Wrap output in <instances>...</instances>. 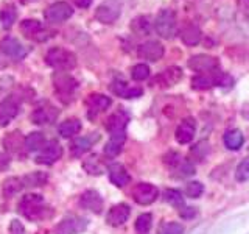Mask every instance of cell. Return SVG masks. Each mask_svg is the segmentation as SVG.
Segmentation results:
<instances>
[{"label": "cell", "mask_w": 249, "mask_h": 234, "mask_svg": "<svg viewBox=\"0 0 249 234\" xmlns=\"http://www.w3.org/2000/svg\"><path fill=\"white\" fill-rule=\"evenodd\" d=\"M45 62L50 67L59 70H72L76 66V57L75 53H72L70 50L62 49V47H53L45 55Z\"/></svg>", "instance_id": "1"}, {"label": "cell", "mask_w": 249, "mask_h": 234, "mask_svg": "<svg viewBox=\"0 0 249 234\" xmlns=\"http://www.w3.org/2000/svg\"><path fill=\"white\" fill-rule=\"evenodd\" d=\"M53 86L62 103H70L78 89V81L66 72H56L53 75Z\"/></svg>", "instance_id": "2"}, {"label": "cell", "mask_w": 249, "mask_h": 234, "mask_svg": "<svg viewBox=\"0 0 249 234\" xmlns=\"http://www.w3.org/2000/svg\"><path fill=\"white\" fill-rule=\"evenodd\" d=\"M45 203L44 198L37 194H28L22 197L19 203V213H22L30 220H39L45 215Z\"/></svg>", "instance_id": "3"}, {"label": "cell", "mask_w": 249, "mask_h": 234, "mask_svg": "<svg viewBox=\"0 0 249 234\" xmlns=\"http://www.w3.org/2000/svg\"><path fill=\"white\" fill-rule=\"evenodd\" d=\"M154 28L158 31V35L163 39H171L175 38L178 31V22H176V14L171 10H162L154 22Z\"/></svg>", "instance_id": "4"}, {"label": "cell", "mask_w": 249, "mask_h": 234, "mask_svg": "<svg viewBox=\"0 0 249 234\" xmlns=\"http://www.w3.org/2000/svg\"><path fill=\"white\" fill-rule=\"evenodd\" d=\"M122 2L120 0H105L95 10V19L101 23H114L120 18Z\"/></svg>", "instance_id": "5"}, {"label": "cell", "mask_w": 249, "mask_h": 234, "mask_svg": "<svg viewBox=\"0 0 249 234\" xmlns=\"http://www.w3.org/2000/svg\"><path fill=\"white\" fill-rule=\"evenodd\" d=\"M20 31L25 38L33 39V41H36V42H44L50 38L49 31L44 28L42 22H39L37 19L22 20L20 22Z\"/></svg>", "instance_id": "6"}, {"label": "cell", "mask_w": 249, "mask_h": 234, "mask_svg": "<svg viewBox=\"0 0 249 234\" xmlns=\"http://www.w3.org/2000/svg\"><path fill=\"white\" fill-rule=\"evenodd\" d=\"M132 198H134L136 203L139 205H151L159 197V189L156 186L150 184V183H139L134 186V189L131 191Z\"/></svg>", "instance_id": "7"}, {"label": "cell", "mask_w": 249, "mask_h": 234, "mask_svg": "<svg viewBox=\"0 0 249 234\" xmlns=\"http://www.w3.org/2000/svg\"><path fill=\"white\" fill-rule=\"evenodd\" d=\"M73 16V10L67 2H56L50 5L44 13V18L50 23H62Z\"/></svg>", "instance_id": "8"}, {"label": "cell", "mask_w": 249, "mask_h": 234, "mask_svg": "<svg viewBox=\"0 0 249 234\" xmlns=\"http://www.w3.org/2000/svg\"><path fill=\"white\" fill-rule=\"evenodd\" d=\"M0 52H2L5 57H10L13 59H23L27 57V47L23 45L19 39H16L13 36H5L2 41H0Z\"/></svg>", "instance_id": "9"}, {"label": "cell", "mask_w": 249, "mask_h": 234, "mask_svg": "<svg viewBox=\"0 0 249 234\" xmlns=\"http://www.w3.org/2000/svg\"><path fill=\"white\" fill-rule=\"evenodd\" d=\"M88 218L78 215H67L58 223L56 234H78L88 228Z\"/></svg>", "instance_id": "10"}, {"label": "cell", "mask_w": 249, "mask_h": 234, "mask_svg": "<svg viewBox=\"0 0 249 234\" xmlns=\"http://www.w3.org/2000/svg\"><path fill=\"white\" fill-rule=\"evenodd\" d=\"M62 156V147L58 144V140H50L45 142L44 147L41 148V152L36 156L37 164H45V166H52Z\"/></svg>", "instance_id": "11"}, {"label": "cell", "mask_w": 249, "mask_h": 234, "mask_svg": "<svg viewBox=\"0 0 249 234\" xmlns=\"http://www.w3.org/2000/svg\"><path fill=\"white\" fill-rule=\"evenodd\" d=\"M59 111L56 106H53L52 103H44L41 106H37L33 114H31V122L36 125H49L58 119Z\"/></svg>", "instance_id": "12"}, {"label": "cell", "mask_w": 249, "mask_h": 234, "mask_svg": "<svg viewBox=\"0 0 249 234\" xmlns=\"http://www.w3.org/2000/svg\"><path fill=\"white\" fill-rule=\"evenodd\" d=\"M111 103H112V100L107 96H103V94H90V96L86 98L89 119H93V117H97L100 113L106 111V109L111 106Z\"/></svg>", "instance_id": "13"}, {"label": "cell", "mask_w": 249, "mask_h": 234, "mask_svg": "<svg viewBox=\"0 0 249 234\" xmlns=\"http://www.w3.org/2000/svg\"><path fill=\"white\" fill-rule=\"evenodd\" d=\"M189 67L198 74H209L218 69V59L209 55H195L189 59Z\"/></svg>", "instance_id": "14"}, {"label": "cell", "mask_w": 249, "mask_h": 234, "mask_svg": "<svg viewBox=\"0 0 249 234\" xmlns=\"http://www.w3.org/2000/svg\"><path fill=\"white\" fill-rule=\"evenodd\" d=\"M163 53H165V49H163V45L159 41H146L140 44L137 49V55L140 58L153 62L159 61L163 57Z\"/></svg>", "instance_id": "15"}, {"label": "cell", "mask_w": 249, "mask_h": 234, "mask_svg": "<svg viewBox=\"0 0 249 234\" xmlns=\"http://www.w3.org/2000/svg\"><path fill=\"white\" fill-rule=\"evenodd\" d=\"M129 120V116L126 111L119 109L114 114H111L106 120V130L111 133V135H117V133H126V125Z\"/></svg>", "instance_id": "16"}, {"label": "cell", "mask_w": 249, "mask_h": 234, "mask_svg": "<svg viewBox=\"0 0 249 234\" xmlns=\"http://www.w3.org/2000/svg\"><path fill=\"white\" fill-rule=\"evenodd\" d=\"M111 91L122 98H137L143 94V89L139 86H129L123 80H114L111 84Z\"/></svg>", "instance_id": "17"}, {"label": "cell", "mask_w": 249, "mask_h": 234, "mask_svg": "<svg viewBox=\"0 0 249 234\" xmlns=\"http://www.w3.org/2000/svg\"><path fill=\"white\" fill-rule=\"evenodd\" d=\"M195 131H196V123H195V119L187 117V119H184L181 123H179V127L176 128V133H175L176 140L179 144H189L195 137Z\"/></svg>", "instance_id": "18"}, {"label": "cell", "mask_w": 249, "mask_h": 234, "mask_svg": "<svg viewBox=\"0 0 249 234\" xmlns=\"http://www.w3.org/2000/svg\"><path fill=\"white\" fill-rule=\"evenodd\" d=\"M129 214H131L129 206L124 205V203H120V205H115L109 209V213L106 215V222L111 226H120L128 220Z\"/></svg>", "instance_id": "19"}, {"label": "cell", "mask_w": 249, "mask_h": 234, "mask_svg": "<svg viewBox=\"0 0 249 234\" xmlns=\"http://www.w3.org/2000/svg\"><path fill=\"white\" fill-rule=\"evenodd\" d=\"M80 205L84 209L92 211V213H95V214H100L101 209H103V198H101L100 194L95 191H86L80 197Z\"/></svg>", "instance_id": "20"}, {"label": "cell", "mask_w": 249, "mask_h": 234, "mask_svg": "<svg viewBox=\"0 0 249 234\" xmlns=\"http://www.w3.org/2000/svg\"><path fill=\"white\" fill-rule=\"evenodd\" d=\"M19 113V106L16 103L14 98H5L3 101H0V127L10 123Z\"/></svg>", "instance_id": "21"}, {"label": "cell", "mask_w": 249, "mask_h": 234, "mask_svg": "<svg viewBox=\"0 0 249 234\" xmlns=\"http://www.w3.org/2000/svg\"><path fill=\"white\" fill-rule=\"evenodd\" d=\"M107 172H109V179H111V183L115 184L117 187H124L131 181V176L126 172V169H124L119 162L111 164L109 169H107Z\"/></svg>", "instance_id": "22"}, {"label": "cell", "mask_w": 249, "mask_h": 234, "mask_svg": "<svg viewBox=\"0 0 249 234\" xmlns=\"http://www.w3.org/2000/svg\"><path fill=\"white\" fill-rule=\"evenodd\" d=\"M100 139V135H90V136H83V137H78L75 139L72 145H70V150H72L73 156H81L83 153H86L88 150H90V147L97 142Z\"/></svg>", "instance_id": "23"}, {"label": "cell", "mask_w": 249, "mask_h": 234, "mask_svg": "<svg viewBox=\"0 0 249 234\" xmlns=\"http://www.w3.org/2000/svg\"><path fill=\"white\" fill-rule=\"evenodd\" d=\"M181 78H182V70L173 66V67L165 69L160 75L156 77L154 83H159L160 86H175L181 81Z\"/></svg>", "instance_id": "24"}, {"label": "cell", "mask_w": 249, "mask_h": 234, "mask_svg": "<svg viewBox=\"0 0 249 234\" xmlns=\"http://www.w3.org/2000/svg\"><path fill=\"white\" fill-rule=\"evenodd\" d=\"M202 38V33L198 25H195V23H189V25H185L182 30H181V39L185 45H196L199 44Z\"/></svg>", "instance_id": "25"}, {"label": "cell", "mask_w": 249, "mask_h": 234, "mask_svg": "<svg viewBox=\"0 0 249 234\" xmlns=\"http://www.w3.org/2000/svg\"><path fill=\"white\" fill-rule=\"evenodd\" d=\"M126 139V133H117V135H111V139L105 147V153L107 156H117L122 152V147Z\"/></svg>", "instance_id": "26"}, {"label": "cell", "mask_w": 249, "mask_h": 234, "mask_svg": "<svg viewBox=\"0 0 249 234\" xmlns=\"http://www.w3.org/2000/svg\"><path fill=\"white\" fill-rule=\"evenodd\" d=\"M131 30L132 33L137 36H148L151 33V22L148 16H139L131 22Z\"/></svg>", "instance_id": "27"}, {"label": "cell", "mask_w": 249, "mask_h": 234, "mask_svg": "<svg viewBox=\"0 0 249 234\" xmlns=\"http://www.w3.org/2000/svg\"><path fill=\"white\" fill-rule=\"evenodd\" d=\"M223 140H224V145L228 147L229 150H238V148L243 145L245 137L241 135L240 130H229L224 133Z\"/></svg>", "instance_id": "28"}, {"label": "cell", "mask_w": 249, "mask_h": 234, "mask_svg": "<svg viewBox=\"0 0 249 234\" xmlns=\"http://www.w3.org/2000/svg\"><path fill=\"white\" fill-rule=\"evenodd\" d=\"M58 131L62 137H72L81 131V122L78 119H69L59 125Z\"/></svg>", "instance_id": "29"}, {"label": "cell", "mask_w": 249, "mask_h": 234, "mask_svg": "<svg viewBox=\"0 0 249 234\" xmlns=\"http://www.w3.org/2000/svg\"><path fill=\"white\" fill-rule=\"evenodd\" d=\"M18 19V10H16L14 5H6L2 11H0V22H2V27L5 30L11 28L13 23Z\"/></svg>", "instance_id": "30"}, {"label": "cell", "mask_w": 249, "mask_h": 234, "mask_svg": "<svg viewBox=\"0 0 249 234\" xmlns=\"http://www.w3.org/2000/svg\"><path fill=\"white\" fill-rule=\"evenodd\" d=\"M23 144H25L28 152H37V150H41V148L44 147L45 137H44L42 133L36 131V133H31V135H28L25 137V140H23Z\"/></svg>", "instance_id": "31"}, {"label": "cell", "mask_w": 249, "mask_h": 234, "mask_svg": "<svg viewBox=\"0 0 249 234\" xmlns=\"http://www.w3.org/2000/svg\"><path fill=\"white\" fill-rule=\"evenodd\" d=\"M22 186H23L22 179L16 178V176H11V178L5 179V183H3V194L6 195V197H13V195L20 192Z\"/></svg>", "instance_id": "32"}, {"label": "cell", "mask_w": 249, "mask_h": 234, "mask_svg": "<svg viewBox=\"0 0 249 234\" xmlns=\"http://www.w3.org/2000/svg\"><path fill=\"white\" fill-rule=\"evenodd\" d=\"M22 183L25 186H30V187H37V186H42L47 183V175L44 172H33V174H28L23 176Z\"/></svg>", "instance_id": "33"}, {"label": "cell", "mask_w": 249, "mask_h": 234, "mask_svg": "<svg viewBox=\"0 0 249 234\" xmlns=\"http://www.w3.org/2000/svg\"><path fill=\"white\" fill-rule=\"evenodd\" d=\"M3 145L8 152H19L22 147V136L18 131H14L3 139Z\"/></svg>", "instance_id": "34"}, {"label": "cell", "mask_w": 249, "mask_h": 234, "mask_svg": "<svg viewBox=\"0 0 249 234\" xmlns=\"http://www.w3.org/2000/svg\"><path fill=\"white\" fill-rule=\"evenodd\" d=\"M83 167L89 172L90 175H101L105 170V166L100 162V159L97 158V156H90V158H88L84 161Z\"/></svg>", "instance_id": "35"}, {"label": "cell", "mask_w": 249, "mask_h": 234, "mask_svg": "<svg viewBox=\"0 0 249 234\" xmlns=\"http://www.w3.org/2000/svg\"><path fill=\"white\" fill-rule=\"evenodd\" d=\"M153 225V215L151 214H140L136 220V230L140 234H145L151 230Z\"/></svg>", "instance_id": "36"}, {"label": "cell", "mask_w": 249, "mask_h": 234, "mask_svg": "<svg viewBox=\"0 0 249 234\" xmlns=\"http://www.w3.org/2000/svg\"><path fill=\"white\" fill-rule=\"evenodd\" d=\"M163 198H165L167 203H170L171 206H182L184 205V198H182V194L176 191V189H168L165 191V194H163Z\"/></svg>", "instance_id": "37"}, {"label": "cell", "mask_w": 249, "mask_h": 234, "mask_svg": "<svg viewBox=\"0 0 249 234\" xmlns=\"http://www.w3.org/2000/svg\"><path fill=\"white\" fill-rule=\"evenodd\" d=\"M184 192L189 198H198L202 195V192H204V186L199 181H190V183H187Z\"/></svg>", "instance_id": "38"}, {"label": "cell", "mask_w": 249, "mask_h": 234, "mask_svg": "<svg viewBox=\"0 0 249 234\" xmlns=\"http://www.w3.org/2000/svg\"><path fill=\"white\" fill-rule=\"evenodd\" d=\"M131 77H132V80H136V81H143L150 77V67L146 64H136L131 69Z\"/></svg>", "instance_id": "39"}, {"label": "cell", "mask_w": 249, "mask_h": 234, "mask_svg": "<svg viewBox=\"0 0 249 234\" xmlns=\"http://www.w3.org/2000/svg\"><path fill=\"white\" fill-rule=\"evenodd\" d=\"M235 179L240 183H245V181H249V158L248 159H243L237 167V172H235Z\"/></svg>", "instance_id": "40"}, {"label": "cell", "mask_w": 249, "mask_h": 234, "mask_svg": "<svg viewBox=\"0 0 249 234\" xmlns=\"http://www.w3.org/2000/svg\"><path fill=\"white\" fill-rule=\"evenodd\" d=\"M184 233V226L178 222H168L165 225L160 226L159 234H182Z\"/></svg>", "instance_id": "41"}, {"label": "cell", "mask_w": 249, "mask_h": 234, "mask_svg": "<svg viewBox=\"0 0 249 234\" xmlns=\"http://www.w3.org/2000/svg\"><path fill=\"white\" fill-rule=\"evenodd\" d=\"M10 233L11 234H23L25 233V228H23V225L19 220H13L10 225Z\"/></svg>", "instance_id": "42"}, {"label": "cell", "mask_w": 249, "mask_h": 234, "mask_svg": "<svg viewBox=\"0 0 249 234\" xmlns=\"http://www.w3.org/2000/svg\"><path fill=\"white\" fill-rule=\"evenodd\" d=\"M73 2L76 3V6H80V8H89L92 0H73Z\"/></svg>", "instance_id": "43"}, {"label": "cell", "mask_w": 249, "mask_h": 234, "mask_svg": "<svg viewBox=\"0 0 249 234\" xmlns=\"http://www.w3.org/2000/svg\"><path fill=\"white\" fill-rule=\"evenodd\" d=\"M22 3H30V2H35V0H20Z\"/></svg>", "instance_id": "44"}]
</instances>
